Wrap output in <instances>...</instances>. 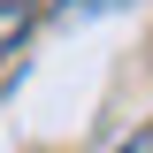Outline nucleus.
<instances>
[{
	"instance_id": "nucleus-1",
	"label": "nucleus",
	"mask_w": 153,
	"mask_h": 153,
	"mask_svg": "<svg viewBox=\"0 0 153 153\" xmlns=\"http://www.w3.org/2000/svg\"><path fill=\"white\" fill-rule=\"evenodd\" d=\"M31 23H38V8H31V0H0V61L31 38Z\"/></svg>"
},
{
	"instance_id": "nucleus-2",
	"label": "nucleus",
	"mask_w": 153,
	"mask_h": 153,
	"mask_svg": "<svg viewBox=\"0 0 153 153\" xmlns=\"http://www.w3.org/2000/svg\"><path fill=\"white\" fill-rule=\"evenodd\" d=\"M107 8H123V0H61V23H76V16H107Z\"/></svg>"
},
{
	"instance_id": "nucleus-3",
	"label": "nucleus",
	"mask_w": 153,
	"mask_h": 153,
	"mask_svg": "<svg viewBox=\"0 0 153 153\" xmlns=\"http://www.w3.org/2000/svg\"><path fill=\"white\" fill-rule=\"evenodd\" d=\"M115 153H153V130H130V138H123Z\"/></svg>"
}]
</instances>
